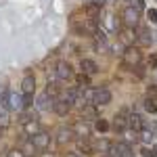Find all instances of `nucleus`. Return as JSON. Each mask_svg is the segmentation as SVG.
Instances as JSON below:
<instances>
[{
	"label": "nucleus",
	"mask_w": 157,
	"mask_h": 157,
	"mask_svg": "<svg viewBox=\"0 0 157 157\" xmlns=\"http://www.w3.org/2000/svg\"><path fill=\"white\" fill-rule=\"evenodd\" d=\"M140 59H143V55H140V50L136 48V46H128V48L121 52V61H124L126 67H138L140 65Z\"/></svg>",
	"instance_id": "obj_1"
},
{
	"label": "nucleus",
	"mask_w": 157,
	"mask_h": 157,
	"mask_svg": "<svg viewBox=\"0 0 157 157\" xmlns=\"http://www.w3.org/2000/svg\"><path fill=\"white\" fill-rule=\"evenodd\" d=\"M63 101H67L69 105H84L86 101H84V90L82 88H67V92H65V97H63Z\"/></svg>",
	"instance_id": "obj_2"
},
{
	"label": "nucleus",
	"mask_w": 157,
	"mask_h": 157,
	"mask_svg": "<svg viewBox=\"0 0 157 157\" xmlns=\"http://www.w3.org/2000/svg\"><path fill=\"white\" fill-rule=\"evenodd\" d=\"M55 75L59 78V80H71L73 78V69H71V65L67 63V61H59L57 65H55Z\"/></svg>",
	"instance_id": "obj_3"
},
{
	"label": "nucleus",
	"mask_w": 157,
	"mask_h": 157,
	"mask_svg": "<svg viewBox=\"0 0 157 157\" xmlns=\"http://www.w3.org/2000/svg\"><path fill=\"white\" fill-rule=\"evenodd\" d=\"M121 19H124V23L128 25V27H136L138 25V11L134 6H126L121 11Z\"/></svg>",
	"instance_id": "obj_4"
},
{
	"label": "nucleus",
	"mask_w": 157,
	"mask_h": 157,
	"mask_svg": "<svg viewBox=\"0 0 157 157\" xmlns=\"http://www.w3.org/2000/svg\"><path fill=\"white\" fill-rule=\"evenodd\" d=\"M32 143H34V147H36L38 151H46L50 145V134L46 132H38L34 138H32Z\"/></svg>",
	"instance_id": "obj_5"
},
{
	"label": "nucleus",
	"mask_w": 157,
	"mask_h": 157,
	"mask_svg": "<svg viewBox=\"0 0 157 157\" xmlns=\"http://www.w3.org/2000/svg\"><path fill=\"white\" fill-rule=\"evenodd\" d=\"M111 103V92H109L107 88H98L94 90V101H92V105H109Z\"/></svg>",
	"instance_id": "obj_6"
},
{
	"label": "nucleus",
	"mask_w": 157,
	"mask_h": 157,
	"mask_svg": "<svg viewBox=\"0 0 157 157\" xmlns=\"http://www.w3.org/2000/svg\"><path fill=\"white\" fill-rule=\"evenodd\" d=\"M71 130H73V134L80 136V138H88V136H90V126H88L84 120H78L71 126Z\"/></svg>",
	"instance_id": "obj_7"
},
{
	"label": "nucleus",
	"mask_w": 157,
	"mask_h": 157,
	"mask_svg": "<svg viewBox=\"0 0 157 157\" xmlns=\"http://www.w3.org/2000/svg\"><path fill=\"white\" fill-rule=\"evenodd\" d=\"M75 147H78V155H94V147L92 143H88V138H78Z\"/></svg>",
	"instance_id": "obj_8"
},
{
	"label": "nucleus",
	"mask_w": 157,
	"mask_h": 157,
	"mask_svg": "<svg viewBox=\"0 0 157 157\" xmlns=\"http://www.w3.org/2000/svg\"><path fill=\"white\" fill-rule=\"evenodd\" d=\"M6 107L13 109V111H23V94H17V92H11L9 94V103H6Z\"/></svg>",
	"instance_id": "obj_9"
},
{
	"label": "nucleus",
	"mask_w": 157,
	"mask_h": 157,
	"mask_svg": "<svg viewBox=\"0 0 157 157\" xmlns=\"http://www.w3.org/2000/svg\"><path fill=\"white\" fill-rule=\"evenodd\" d=\"M111 153L115 157H132V147L128 143H117V145H113Z\"/></svg>",
	"instance_id": "obj_10"
},
{
	"label": "nucleus",
	"mask_w": 157,
	"mask_h": 157,
	"mask_svg": "<svg viewBox=\"0 0 157 157\" xmlns=\"http://www.w3.org/2000/svg\"><path fill=\"white\" fill-rule=\"evenodd\" d=\"M73 136H75V134H73L71 128H59V132H57V145H59V147H65L73 138Z\"/></svg>",
	"instance_id": "obj_11"
},
{
	"label": "nucleus",
	"mask_w": 157,
	"mask_h": 157,
	"mask_svg": "<svg viewBox=\"0 0 157 157\" xmlns=\"http://www.w3.org/2000/svg\"><path fill=\"white\" fill-rule=\"evenodd\" d=\"M82 120L84 121H90V120H98V109L97 105H84L82 107Z\"/></svg>",
	"instance_id": "obj_12"
},
{
	"label": "nucleus",
	"mask_w": 157,
	"mask_h": 157,
	"mask_svg": "<svg viewBox=\"0 0 157 157\" xmlns=\"http://www.w3.org/2000/svg\"><path fill=\"white\" fill-rule=\"evenodd\" d=\"M52 111H55L57 115L63 117V115H67V113L71 111V105H69L67 101H63V98H57V101H55V105H52Z\"/></svg>",
	"instance_id": "obj_13"
},
{
	"label": "nucleus",
	"mask_w": 157,
	"mask_h": 157,
	"mask_svg": "<svg viewBox=\"0 0 157 157\" xmlns=\"http://www.w3.org/2000/svg\"><path fill=\"white\" fill-rule=\"evenodd\" d=\"M21 90H23V94H34V90H36V78L34 75H25L23 82H21Z\"/></svg>",
	"instance_id": "obj_14"
},
{
	"label": "nucleus",
	"mask_w": 157,
	"mask_h": 157,
	"mask_svg": "<svg viewBox=\"0 0 157 157\" xmlns=\"http://www.w3.org/2000/svg\"><path fill=\"white\" fill-rule=\"evenodd\" d=\"M101 6H103V2L101 0H94V2H88L86 4V15H90V19H97L98 15H101Z\"/></svg>",
	"instance_id": "obj_15"
},
{
	"label": "nucleus",
	"mask_w": 157,
	"mask_h": 157,
	"mask_svg": "<svg viewBox=\"0 0 157 157\" xmlns=\"http://www.w3.org/2000/svg\"><path fill=\"white\" fill-rule=\"evenodd\" d=\"M80 69H82L84 75H90V73H97L98 71L97 63H94V61H90V59H82V61H80Z\"/></svg>",
	"instance_id": "obj_16"
},
{
	"label": "nucleus",
	"mask_w": 157,
	"mask_h": 157,
	"mask_svg": "<svg viewBox=\"0 0 157 157\" xmlns=\"http://www.w3.org/2000/svg\"><path fill=\"white\" fill-rule=\"evenodd\" d=\"M23 132H25V136H36L38 132H42L40 130V124H38V120H29L27 124H23Z\"/></svg>",
	"instance_id": "obj_17"
},
{
	"label": "nucleus",
	"mask_w": 157,
	"mask_h": 157,
	"mask_svg": "<svg viewBox=\"0 0 157 157\" xmlns=\"http://www.w3.org/2000/svg\"><path fill=\"white\" fill-rule=\"evenodd\" d=\"M52 105H55V98L48 97L46 92H44V94H40V98H38V103H36V107L40 109V111H46V109H50Z\"/></svg>",
	"instance_id": "obj_18"
},
{
	"label": "nucleus",
	"mask_w": 157,
	"mask_h": 157,
	"mask_svg": "<svg viewBox=\"0 0 157 157\" xmlns=\"http://www.w3.org/2000/svg\"><path fill=\"white\" fill-rule=\"evenodd\" d=\"M92 147H94V153H97V151H101L103 155H105V153H111V149H113V145H111L109 140H105V138L97 140V143H94Z\"/></svg>",
	"instance_id": "obj_19"
},
{
	"label": "nucleus",
	"mask_w": 157,
	"mask_h": 157,
	"mask_svg": "<svg viewBox=\"0 0 157 157\" xmlns=\"http://www.w3.org/2000/svg\"><path fill=\"white\" fill-rule=\"evenodd\" d=\"M128 126H130L132 130H143V126H145V121H143V117H140L138 113H132V115L128 117Z\"/></svg>",
	"instance_id": "obj_20"
},
{
	"label": "nucleus",
	"mask_w": 157,
	"mask_h": 157,
	"mask_svg": "<svg viewBox=\"0 0 157 157\" xmlns=\"http://www.w3.org/2000/svg\"><path fill=\"white\" fill-rule=\"evenodd\" d=\"M134 38H136V34H134L132 29H121V32H120V40L126 44V48H128V46H132Z\"/></svg>",
	"instance_id": "obj_21"
},
{
	"label": "nucleus",
	"mask_w": 157,
	"mask_h": 157,
	"mask_svg": "<svg viewBox=\"0 0 157 157\" xmlns=\"http://www.w3.org/2000/svg\"><path fill=\"white\" fill-rule=\"evenodd\" d=\"M136 38H138V42H140V44H151V40H153V38H151V34H149V32H147L145 27H138V29H136Z\"/></svg>",
	"instance_id": "obj_22"
},
{
	"label": "nucleus",
	"mask_w": 157,
	"mask_h": 157,
	"mask_svg": "<svg viewBox=\"0 0 157 157\" xmlns=\"http://www.w3.org/2000/svg\"><path fill=\"white\" fill-rule=\"evenodd\" d=\"M128 128V120L124 117V115H115V120H113V130L115 132H124Z\"/></svg>",
	"instance_id": "obj_23"
},
{
	"label": "nucleus",
	"mask_w": 157,
	"mask_h": 157,
	"mask_svg": "<svg viewBox=\"0 0 157 157\" xmlns=\"http://www.w3.org/2000/svg\"><path fill=\"white\" fill-rule=\"evenodd\" d=\"M9 124H11V120H9V107L6 105H0V128L4 130Z\"/></svg>",
	"instance_id": "obj_24"
},
{
	"label": "nucleus",
	"mask_w": 157,
	"mask_h": 157,
	"mask_svg": "<svg viewBox=\"0 0 157 157\" xmlns=\"http://www.w3.org/2000/svg\"><path fill=\"white\" fill-rule=\"evenodd\" d=\"M75 82H78V88L86 90V88L90 86V78H88V75H84V73H80V75L75 78Z\"/></svg>",
	"instance_id": "obj_25"
},
{
	"label": "nucleus",
	"mask_w": 157,
	"mask_h": 157,
	"mask_svg": "<svg viewBox=\"0 0 157 157\" xmlns=\"http://www.w3.org/2000/svg\"><path fill=\"white\" fill-rule=\"evenodd\" d=\"M9 94H11L9 88L6 86H0V105H6L9 103Z\"/></svg>",
	"instance_id": "obj_26"
},
{
	"label": "nucleus",
	"mask_w": 157,
	"mask_h": 157,
	"mask_svg": "<svg viewBox=\"0 0 157 157\" xmlns=\"http://www.w3.org/2000/svg\"><path fill=\"white\" fill-rule=\"evenodd\" d=\"M94 128H97L98 132H107L109 130V121L107 120H97L94 121Z\"/></svg>",
	"instance_id": "obj_27"
},
{
	"label": "nucleus",
	"mask_w": 157,
	"mask_h": 157,
	"mask_svg": "<svg viewBox=\"0 0 157 157\" xmlns=\"http://www.w3.org/2000/svg\"><path fill=\"white\" fill-rule=\"evenodd\" d=\"M21 151H23V155H25V157H29L32 153H34V151H36V147H34V143H32V140H27V143L23 145V149H21Z\"/></svg>",
	"instance_id": "obj_28"
},
{
	"label": "nucleus",
	"mask_w": 157,
	"mask_h": 157,
	"mask_svg": "<svg viewBox=\"0 0 157 157\" xmlns=\"http://www.w3.org/2000/svg\"><path fill=\"white\" fill-rule=\"evenodd\" d=\"M46 94H48V97H52L55 101H57V94H59V86H57V84H48V88H46Z\"/></svg>",
	"instance_id": "obj_29"
},
{
	"label": "nucleus",
	"mask_w": 157,
	"mask_h": 157,
	"mask_svg": "<svg viewBox=\"0 0 157 157\" xmlns=\"http://www.w3.org/2000/svg\"><path fill=\"white\" fill-rule=\"evenodd\" d=\"M32 105H34V94H23V107L29 109Z\"/></svg>",
	"instance_id": "obj_30"
},
{
	"label": "nucleus",
	"mask_w": 157,
	"mask_h": 157,
	"mask_svg": "<svg viewBox=\"0 0 157 157\" xmlns=\"http://www.w3.org/2000/svg\"><path fill=\"white\" fill-rule=\"evenodd\" d=\"M94 38H97L98 42H103V44L107 42V34H105L103 29H97V34H94Z\"/></svg>",
	"instance_id": "obj_31"
},
{
	"label": "nucleus",
	"mask_w": 157,
	"mask_h": 157,
	"mask_svg": "<svg viewBox=\"0 0 157 157\" xmlns=\"http://www.w3.org/2000/svg\"><path fill=\"white\" fill-rule=\"evenodd\" d=\"M6 157H25V155H23L21 149H11V151L6 153Z\"/></svg>",
	"instance_id": "obj_32"
},
{
	"label": "nucleus",
	"mask_w": 157,
	"mask_h": 157,
	"mask_svg": "<svg viewBox=\"0 0 157 157\" xmlns=\"http://www.w3.org/2000/svg\"><path fill=\"white\" fill-rule=\"evenodd\" d=\"M147 17H149V21H151V23L157 21V11H155V9H149V11H147Z\"/></svg>",
	"instance_id": "obj_33"
},
{
	"label": "nucleus",
	"mask_w": 157,
	"mask_h": 157,
	"mask_svg": "<svg viewBox=\"0 0 157 157\" xmlns=\"http://www.w3.org/2000/svg\"><path fill=\"white\" fill-rule=\"evenodd\" d=\"M140 136H143V140H145V143H151V140H153V134L149 132V130H143Z\"/></svg>",
	"instance_id": "obj_34"
},
{
	"label": "nucleus",
	"mask_w": 157,
	"mask_h": 157,
	"mask_svg": "<svg viewBox=\"0 0 157 157\" xmlns=\"http://www.w3.org/2000/svg\"><path fill=\"white\" fill-rule=\"evenodd\" d=\"M145 107H147V111H151V113H155V111H157V105L153 103V101H147Z\"/></svg>",
	"instance_id": "obj_35"
},
{
	"label": "nucleus",
	"mask_w": 157,
	"mask_h": 157,
	"mask_svg": "<svg viewBox=\"0 0 157 157\" xmlns=\"http://www.w3.org/2000/svg\"><path fill=\"white\" fill-rule=\"evenodd\" d=\"M149 97H153L157 101V88H155V86H151V88H149Z\"/></svg>",
	"instance_id": "obj_36"
},
{
	"label": "nucleus",
	"mask_w": 157,
	"mask_h": 157,
	"mask_svg": "<svg viewBox=\"0 0 157 157\" xmlns=\"http://www.w3.org/2000/svg\"><path fill=\"white\" fill-rule=\"evenodd\" d=\"M143 6H145V2H143V0H136V11H138V9H143Z\"/></svg>",
	"instance_id": "obj_37"
},
{
	"label": "nucleus",
	"mask_w": 157,
	"mask_h": 157,
	"mask_svg": "<svg viewBox=\"0 0 157 157\" xmlns=\"http://www.w3.org/2000/svg\"><path fill=\"white\" fill-rule=\"evenodd\" d=\"M101 157H115L113 153H105V155H101Z\"/></svg>",
	"instance_id": "obj_38"
},
{
	"label": "nucleus",
	"mask_w": 157,
	"mask_h": 157,
	"mask_svg": "<svg viewBox=\"0 0 157 157\" xmlns=\"http://www.w3.org/2000/svg\"><path fill=\"white\" fill-rule=\"evenodd\" d=\"M67 157H82V155H78V153H69Z\"/></svg>",
	"instance_id": "obj_39"
},
{
	"label": "nucleus",
	"mask_w": 157,
	"mask_h": 157,
	"mask_svg": "<svg viewBox=\"0 0 157 157\" xmlns=\"http://www.w3.org/2000/svg\"><path fill=\"white\" fill-rule=\"evenodd\" d=\"M2 134H4V130H2V128H0V138H2Z\"/></svg>",
	"instance_id": "obj_40"
}]
</instances>
